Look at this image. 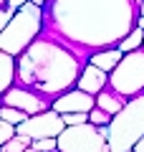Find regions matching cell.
I'll list each match as a JSON object with an SVG mask.
<instances>
[{"label":"cell","instance_id":"cell-2","mask_svg":"<svg viewBox=\"0 0 144 152\" xmlns=\"http://www.w3.org/2000/svg\"><path fill=\"white\" fill-rule=\"evenodd\" d=\"M81 53L73 46L56 36L36 38L18 56V79L20 86L38 91L41 96H61L79 84Z\"/></svg>","mask_w":144,"mask_h":152},{"label":"cell","instance_id":"cell-25","mask_svg":"<svg viewBox=\"0 0 144 152\" xmlns=\"http://www.w3.org/2000/svg\"><path fill=\"white\" fill-rule=\"evenodd\" d=\"M139 15H144V0H142V10H139Z\"/></svg>","mask_w":144,"mask_h":152},{"label":"cell","instance_id":"cell-18","mask_svg":"<svg viewBox=\"0 0 144 152\" xmlns=\"http://www.w3.org/2000/svg\"><path fill=\"white\" fill-rule=\"evenodd\" d=\"M63 122H66V127H76V124H86L91 119H89V112H68V114H63Z\"/></svg>","mask_w":144,"mask_h":152},{"label":"cell","instance_id":"cell-27","mask_svg":"<svg viewBox=\"0 0 144 152\" xmlns=\"http://www.w3.org/2000/svg\"><path fill=\"white\" fill-rule=\"evenodd\" d=\"M132 152H134V150H132Z\"/></svg>","mask_w":144,"mask_h":152},{"label":"cell","instance_id":"cell-19","mask_svg":"<svg viewBox=\"0 0 144 152\" xmlns=\"http://www.w3.org/2000/svg\"><path fill=\"white\" fill-rule=\"evenodd\" d=\"M15 134H18V127H15V124H10V122H5V119H0V145L10 142Z\"/></svg>","mask_w":144,"mask_h":152},{"label":"cell","instance_id":"cell-4","mask_svg":"<svg viewBox=\"0 0 144 152\" xmlns=\"http://www.w3.org/2000/svg\"><path fill=\"white\" fill-rule=\"evenodd\" d=\"M142 137H144V91L132 96L121 112L111 117L106 142L111 152H132Z\"/></svg>","mask_w":144,"mask_h":152},{"label":"cell","instance_id":"cell-24","mask_svg":"<svg viewBox=\"0 0 144 152\" xmlns=\"http://www.w3.org/2000/svg\"><path fill=\"white\" fill-rule=\"evenodd\" d=\"M33 3H38V5H46V3H48V0H33Z\"/></svg>","mask_w":144,"mask_h":152},{"label":"cell","instance_id":"cell-22","mask_svg":"<svg viewBox=\"0 0 144 152\" xmlns=\"http://www.w3.org/2000/svg\"><path fill=\"white\" fill-rule=\"evenodd\" d=\"M134 152H144V137L137 142V145H134Z\"/></svg>","mask_w":144,"mask_h":152},{"label":"cell","instance_id":"cell-17","mask_svg":"<svg viewBox=\"0 0 144 152\" xmlns=\"http://www.w3.org/2000/svg\"><path fill=\"white\" fill-rule=\"evenodd\" d=\"M33 147L38 152H56L58 150V137H43V140H33Z\"/></svg>","mask_w":144,"mask_h":152},{"label":"cell","instance_id":"cell-6","mask_svg":"<svg viewBox=\"0 0 144 152\" xmlns=\"http://www.w3.org/2000/svg\"><path fill=\"white\" fill-rule=\"evenodd\" d=\"M104 147H106V137L101 134L99 124H94V122L66 127L58 134L61 152H101Z\"/></svg>","mask_w":144,"mask_h":152},{"label":"cell","instance_id":"cell-13","mask_svg":"<svg viewBox=\"0 0 144 152\" xmlns=\"http://www.w3.org/2000/svg\"><path fill=\"white\" fill-rule=\"evenodd\" d=\"M124 99H127V96L116 94L114 89H109V91L104 89V91L96 94V107H101L104 112H109V114H119V112L124 109V104H127Z\"/></svg>","mask_w":144,"mask_h":152},{"label":"cell","instance_id":"cell-14","mask_svg":"<svg viewBox=\"0 0 144 152\" xmlns=\"http://www.w3.org/2000/svg\"><path fill=\"white\" fill-rule=\"evenodd\" d=\"M142 46H144V28L137 26L121 43H119V48H121L124 53H129V51H137V48H142Z\"/></svg>","mask_w":144,"mask_h":152},{"label":"cell","instance_id":"cell-21","mask_svg":"<svg viewBox=\"0 0 144 152\" xmlns=\"http://www.w3.org/2000/svg\"><path fill=\"white\" fill-rule=\"evenodd\" d=\"M25 3H28V0H5V5L15 8V10H18V8H23V5H25Z\"/></svg>","mask_w":144,"mask_h":152},{"label":"cell","instance_id":"cell-9","mask_svg":"<svg viewBox=\"0 0 144 152\" xmlns=\"http://www.w3.org/2000/svg\"><path fill=\"white\" fill-rule=\"evenodd\" d=\"M51 107L61 114H68V112H89L91 114V109L96 107V96L84 91V89H73V91H66L61 96H56V102Z\"/></svg>","mask_w":144,"mask_h":152},{"label":"cell","instance_id":"cell-12","mask_svg":"<svg viewBox=\"0 0 144 152\" xmlns=\"http://www.w3.org/2000/svg\"><path fill=\"white\" fill-rule=\"evenodd\" d=\"M121 58H124V51L119 48V46H111V48H104V51H99V53H94L89 61L94 66H99V69H104L106 74H111V71L119 66Z\"/></svg>","mask_w":144,"mask_h":152},{"label":"cell","instance_id":"cell-3","mask_svg":"<svg viewBox=\"0 0 144 152\" xmlns=\"http://www.w3.org/2000/svg\"><path fill=\"white\" fill-rule=\"evenodd\" d=\"M46 28V13L43 5L28 0L23 8H18L13 20L0 31V51H8L13 56H20L28 46L38 38V33Z\"/></svg>","mask_w":144,"mask_h":152},{"label":"cell","instance_id":"cell-1","mask_svg":"<svg viewBox=\"0 0 144 152\" xmlns=\"http://www.w3.org/2000/svg\"><path fill=\"white\" fill-rule=\"evenodd\" d=\"M142 0H48L46 31L84 51L119 46L137 28Z\"/></svg>","mask_w":144,"mask_h":152},{"label":"cell","instance_id":"cell-7","mask_svg":"<svg viewBox=\"0 0 144 152\" xmlns=\"http://www.w3.org/2000/svg\"><path fill=\"white\" fill-rule=\"evenodd\" d=\"M66 129L63 114L56 112L53 107L46 109L41 114H33L28 117L23 124H18V134H28L31 140H43V137H58Z\"/></svg>","mask_w":144,"mask_h":152},{"label":"cell","instance_id":"cell-8","mask_svg":"<svg viewBox=\"0 0 144 152\" xmlns=\"http://www.w3.org/2000/svg\"><path fill=\"white\" fill-rule=\"evenodd\" d=\"M3 104L18 107V109H23V112H28L31 117L46 112V102L41 99V94L33 91V89H28V86H10L3 94Z\"/></svg>","mask_w":144,"mask_h":152},{"label":"cell","instance_id":"cell-10","mask_svg":"<svg viewBox=\"0 0 144 152\" xmlns=\"http://www.w3.org/2000/svg\"><path fill=\"white\" fill-rule=\"evenodd\" d=\"M106 84H109V74H106L104 69H99V66H94V64L89 61V64L84 66V71H81L79 84H76V86L96 96L99 91H104V89H106Z\"/></svg>","mask_w":144,"mask_h":152},{"label":"cell","instance_id":"cell-16","mask_svg":"<svg viewBox=\"0 0 144 152\" xmlns=\"http://www.w3.org/2000/svg\"><path fill=\"white\" fill-rule=\"evenodd\" d=\"M31 145H33V140H31L28 134H15L10 142L0 145V152H25Z\"/></svg>","mask_w":144,"mask_h":152},{"label":"cell","instance_id":"cell-15","mask_svg":"<svg viewBox=\"0 0 144 152\" xmlns=\"http://www.w3.org/2000/svg\"><path fill=\"white\" fill-rule=\"evenodd\" d=\"M28 117H31V114L23 112V109H18V107H8V104H3V107H0V119L10 122V124H15V127L23 124Z\"/></svg>","mask_w":144,"mask_h":152},{"label":"cell","instance_id":"cell-20","mask_svg":"<svg viewBox=\"0 0 144 152\" xmlns=\"http://www.w3.org/2000/svg\"><path fill=\"white\" fill-rule=\"evenodd\" d=\"M111 117H114V114L104 112L101 107H94V109H91V114H89V119L94 122V124H99V127H101V124H109V122H111Z\"/></svg>","mask_w":144,"mask_h":152},{"label":"cell","instance_id":"cell-26","mask_svg":"<svg viewBox=\"0 0 144 152\" xmlns=\"http://www.w3.org/2000/svg\"><path fill=\"white\" fill-rule=\"evenodd\" d=\"M101 152H111V150H109V142H106V147H104V150Z\"/></svg>","mask_w":144,"mask_h":152},{"label":"cell","instance_id":"cell-5","mask_svg":"<svg viewBox=\"0 0 144 152\" xmlns=\"http://www.w3.org/2000/svg\"><path fill=\"white\" fill-rule=\"evenodd\" d=\"M109 89L129 99L144 91V46L124 53L119 66L109 74Z\"/></svg>","mask_w":144,"mask_h":152},{"label":"cell","instance_id":"cell-11","mask_svg":"<svg viewBox=\"0 0 144 152\" xmlns=\"http://www.w3.org/2000/svg\"><path fill=\"white\" fill-rule=\"evenodd\" d=\"M15 79H18V56L0 51V91L5 94Z\"/></svg>","mask_w":144,"mask_h":152},{"label":"cell","instance_id":"cell-23","mask_svg":"<svg viewBox=\"0 0 144 152\" xmlns=\"http://www.w3.org/2000/svg\"><path fill=\"white\" fill-rule=\"evenodd\" d=\"M137 26H139V28H144V15H139V20H137Z\"/></svg>","mask_w":144,"mask_h":152}]
</instances>
